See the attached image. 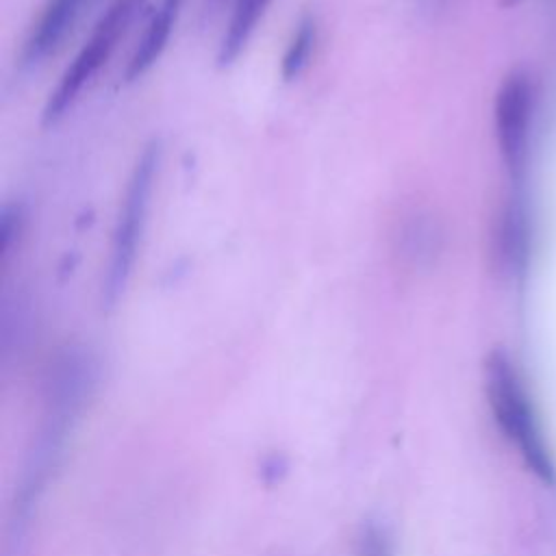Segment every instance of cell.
Instances as JSON below:
<instances>
[{"label": "cell", "mask_w": 556, "mask_h": 556, "mask_svg": "<svg viewBox=\"0 0 556 556\" xmlns=\"http://www.w3.org/2000/svg\"><path fill=\"white\" fill-rule=\"evenodd\" d=\"M93 382L96 363L85 348L67 345L56 354L46 384L43 424L24 467L17 497L13 504V534L9 539L11 543H20L26 534L33 508H37L48 480L63 456L67 434L74 428L85 406V400L91 395Z\"/></svg>", "instance_id": "obj_1"}, {"label": "cell", "mask_w": 556, "mask_h": 556, "mask_svg": "<svg viewBox=\"0 0 556 556\" xmlns=\"http://www.w3.org/2000/svg\"><path fill=\"white\" fill-rule=\"evenodd\" d=\"M484 393L502 432L517 443L528 467L549 486L556 484V467L536 424V415L517 369L504 350L489 352L484 361Z\"/></svg>", "instance_id": "obj_2"}, {"label": "cell", "mask_w": 556, "mask_h": 556, "mask_svg": "<svg viewBox=\"0 0 556 556\" xmlns=\"http://www.w3.org/2000/svg\"><path fill=\"white\" fill-rule=\"evenodd\" d=\"M159 167H161V146L159 141H152L137 156L135 167L126 182L122 204H119V213H117V222H115L111 248H109V263L102 280L104 306L117 304V300L122 298L132 276V267L139 254L146 222H148V211H150Z\"/></svg>", "instance_id": "obj_3"}, {"label": "cell", "mask_w": 556, "mask_h": 556, "mask_svg": "<svg viewBox=\"0 0 556 556\" xmlns=\"http://www.w3.org/2000/svg\"><path fill=\"white\" fill-rule=\"evenodd\" d=\"M148 0H113L111 7L104 11V15L93 26L89 39L83 43L74 61L63 72L56 87L50 91L48 102L43 106V124L59 122L65 111L76 102L83 87L100 72V67L109 61L113 50L117 48V41L126 33L128 24L132 22L135 13L146 4Z\"/></svg>", "instance_id": "obj_4"}, {"label": "cell", "mask_w": 556, "mask_h": 556, "mask_svg": "<svg viewBox=\"0 0 556 556\" xmlns=\"http://www.w3.org/2000/svg\"><path fill=\"white\" fill-rule=\"evenodd\" d=\"M530 115H532V87L526 74H508L493 104L495 139L500 156L513 178H521L526 172L528 159V135H530Z\"/></svg>", "instance_id": "obj_5"}, {"label": "cell", "mask_w": 556, "mask_h": 556, "mask_svg": "<svg viewBox=\"0 0 556 556\" xmlns=\"http://www.w3.org/2000/svg\"><path fill=\"white\" fill-rule=\"evenodd\" d=\"M441 250V228L437 219L421 208L404 211L393 228V252L410 269L432 265Z\"/></svg>", "instance_id": "obj_6"}, {"label": "cell", "mask_w": 556, "mask_h": 556, "mask_svg": "<svg viewBox=\"0 0 556 556\" xmlns=\"http://www.w3.org/2000/svg\"><path fill=\"white\" fill-rule=\"evenodd\" d=\"M182 2L185 0H159L152 7L146 28H143V35L139 37V41L126 63V70H124L126 83L141 78L161 59V54L169 41V35L176 26V20L180 15Z\"/></svg>", "instance_id": "obj_7"}, {"label": "cell", "mask_w": 556, "mask_h": 556, "mask_svg": "<svg viewBox=\"0 0 556 556\" xmlns=\"http://www.w3.org/2000/svg\"><path fill=\"white\" fill-rule=\"evenodd\" d=\"M83 4L85 0H48L24 43L22 61L26 65H37L50 56L72 30Z\"/></svg>", "instance_id": "obj_8"}, {"label": "cell", "mask_w": 556, "mask_h": 556, "mask_svg": "<svg viewBox=\"0 0 556 556\" xmlns=\"http://www.w3.org/2000/svg\"><path fill=\"white\" fill-rule=\"evenodd\" d=\"M269 2L271 0H232L230 20L226 24V30L217 50L219 65H230L241 54V50L254 35L258 22L263 20Z\"/></svg>", "instance_id": "obj_9"}, {"label": "cell", "mask_w": 556, "mask_h": 556, "mask_svg": "<svg viewBox=\"0 0 556 556\" xmlns=\"http://www.w3.org/2000/svg\"><path fill=\"white\" fill-rule=\"evenodd\" d=\"M33 321L35 313L30 298L24 291H4L0 304V343L4 356L13 354L15 350H24L33 330Z\"/></svg>", "instance_id": "obj_10"}, {"label": "cell", "mask_w": 556, "mask_h": 556, "mask_svg": "<svg viewBox=\"0 0 556 556\" xmlns=\"http://www.w3.org/2000/svg\"><path fill=\"white\" fill-rule=\"evenodd\" d=\"M317 41V24L313 17H304L300 20V24L295 26L287 50L282 54V63H280V74L285 80H293L298 78L304 67L308 65V59L313 54Z\"/></svg>", "instance_id": "obj_11"}, {"label": "cell", "mask_w": 556, "mask_h": 556, "mask_svg": "<svg viewBox=\"0 0 556 556\" xmlns=\"http://www.w3.org/2000/svg\"><path fill=\"white\" fill-rule=\"evenodd\" d=\"M26 213L24 206L17 204H4L0 213V265L7 267L11 256L17 252L22 235H24Z\"/></svg>", "instance_id": "obj_12"}, {"label": "cell", "mask_w": 556, "mask_h": 556, "mask_svg": "<svg viewBox=\"0 0 556 556\" xmlns=\"http://www.w3.org/2000/svg\"><path fill=\"white\" fill-rule=\"evenodd\" d=\"M354 556H395L389 530L378 521H365L356 534Z\"/></svg>", "instance_id": "obj_13"}, {"label": "cell", "mask_w": 556, "mask_h": 556, "mask_svg": "<svg viewBox=\"0 0 556 556\" xmlns=\"http://www.w3.org/2000/svg\"><path fill=\"white\" fill-rule=\"evenodd\" d=\"M502 2V7H513V4H517L519 0H500Z\"/></svg>", "instance_id": "obj_14"}]
</instances>
